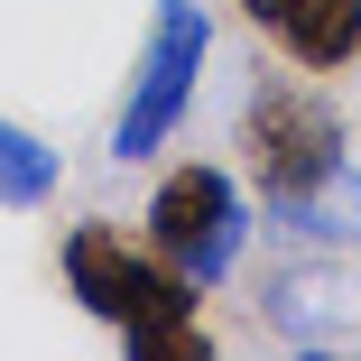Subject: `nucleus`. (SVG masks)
Wrapping results in <instances>:
<instances>
[{
    "label": "nucleus",
    "instance_id": "39448f33",
    "mask_svg": "<svg viewBox=\"0 0 361 361\" xmlns=\"http://www.w3.org/2000/svg\"><path fill=\"white\" fill-rule=\"evenodd\" d=\"M232 10L278 37L287 65H306V75H352L361 65V0H232Z\"/></svg>",
    "mask_w": 361,
    "mask_h": 361
},
{
    "label": "nucleus",
    "instance_id": "0eeeda50",
    "mask_svg": "<svg viewBox=\"0 0 361 361\" xmlns=\"http://www.w3.org/2000/svg\"><path fill=\"white\" fill-rule=\"evenodd\" d=\"M259 306H269V324L287 334V343H334L343 334V269H278L269 287H259Z\"/></svg>",
    "mask_w": 361,
    "mask_h": 361
},
{
    "label": "nucleus",
    "instance_id": "423d86ee",
    "mask_svg": "<svg viewBox=\"0 0 361 361\" xmlns=\"http://www.w3.org/2000/svg\"><path fill=\"white\" fill-rule=\"evenodd\" d=\"M269 223H278V232H297V241H315V250H361V167H352V158L324 167L306 195H287Z\"/></svg>",
    "mask_w": 361,
    "mask_h": 361
},
{
    "label": "nucleus",
    "instance_id": "f257e3e1",
    "mask_svg": "<svg viewBox=\"0 0 361 361\" xmlns=\"http://www.w3.org/2000/svg\"><path fill=\"white\" fill-rule=\"evenodd\" d=\"M56 269H65V297L93 324H111L139 361H213V334L195 324L204 287L167 269L149 241H130L121 223H75L56 241Z\"/></svg>",
    "mask_w": 361,
    "mask_h": 361
},
{
    "label": "nucleus",
    "instance_id": "6e6552de",
    "mask_svg": "<svg viewBox=\"0 0 361 361\" xmlns=\"http://www.w3.org/2000/svg\"><path fill=\"white\" fill-rule=\"evenodd\" d=\"M56 149L28 130V121H0V213H37L47 195H56Z\"/></svg>",
    "mask_w": 361,
    "mask_h": 361
},
{
    "label": "nucleus",
    "instance_id": "7ed1b4c3",
    "mask_svg": "<svg viewBox=\"0 0 361 361\" xmlns=\"http://www.w3.org/2000/svg\"><path fill=\"white\" fill-rule=\"evenodd\" d=\"M343 158H352V130H343V111L315 84H297V75H259L250 84V102H241V167H250V185H259L269 213L287 195H306Z\"/></svg>",
    "mask_w": 361,
    "mask_h": 361
},
{
    "label": "nucleus",
    "instance_id": "20e7f679",
    "mask_svg": "<svg viewBox=\"0 0 361 361\" xmlns=\"http://www.w3.org/2000/svg\"><path fill=\"white\" fill-rule=\"evenodd\" d=\"M241 241H250V204H241V185L223 167L185 158V167L158 176V195H149V250L167 269H185L195 287H223L241 269Z\"/></svg>",
    "mask_w": 361,
    "mask_h": 361
},
{
    "label": "nucleus",
    "instance_id": "f03ea898",
    "mask_svg": "<svg viewBox=\"0 0 361 361\" xmlns=\"http://www.w3.org/2000/svg\"><path fill=\"white\" fill-rule=\"evenodd\" d=\"M204 56H213L204 0H158V10H149V37H139V65H130V84H121V111H111V158H158L167 139L185 130L195 84H204Z\"/></svg>",
    "mask_w": 361,
    "mask_h": 361
}]
</instances>
